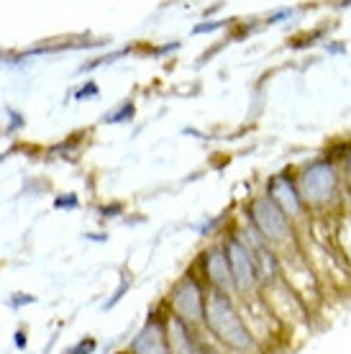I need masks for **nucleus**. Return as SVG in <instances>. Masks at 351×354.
<instances>
[{"instance_id":"14","label":"nucleus","mask_w":351,"mask_h":354,"mask_svg":"<svg viewBox=\"0 0 351 354\" xmlns=\"http://www.w3.org/2000/svg\"><path fill=\"white\" fill-rule=\"evenodd\" d=\"M346 177H349L351 183V149H349V157H346Z\"/></svg>"},{"instance_id":"15","label":"nucleus","mask_w":351,"mask_h":354,"mask_svg":"<svg viewBox=\"0 0 351 354\" xmlns=\"http://www.w3.org/2000/svg\"><path fill=\"white\" fill-rule=\"evenodd\" d=\"M346 201H349V205H351V187H349V193H346Z\"/></svg>"},{"instance_id":"5","label":"nucleus","mask_w":351,"mask_h":354,"mask_svg":"<svg viewBox=\"0 0 351 354\" xmlns=\"http://www.w3.org/2000/svg\"><path fill=\"white\" fill-rule=\"evenodd\" d=\"M205 290H202L200 280L193 272H187L180 283L172 288L169 295V306L175 310L177 319H182L184 324H198L205 316Z\"/></svg>"},{"instance_id":"2","label":"nucleus","mask_w":351,"mask_h":354,"mask_svg":"<svg viewBox=\"0 0 351 354\" xmlns=\"http://www.w3.org/2000/svg\"><path fill=\"white\" fill-rule=\"evenodd\" d=\"M298 190L305 208H325L341 195V180L334 160L321 157L300 169L298 175Z\"/></svg>"},{"instance_id":"6","label":"nucleus","mask_w":351,"mask_h":354,"mask_svg":"<svg viewBox=\"0 0 351 354\" xmlns=\"http://www.w3.org/2000/svg\"><path fill=\"white\" fill-rule=\"evenodd\" d=\"M267 195L287 213V218H298L300 213L305 211V203H303L298 190V177H290L287 172H277L274 177H269Z\"/></svg>"},{"instance_id":"12","label":"nucleus","mask_w":351,"mask_h":354,"mask_svg":"<svg viewBox=\"0 0 351 354\" xmlns=\"http://www.w3.org/2000/svg\"><path fill=\"white\" fill-rule=\"evenodd\" d=\"M61 205H64V208H75L77 201H75V198H67V201H64V198H57V208H61Z\"/></svg>"},{"instance_id":"7","label":"nucleus","mask_w":351,"mask_h":354,"mask_svg":"<svg viewBox=\"0 0 351 354\" xmlns=\"http://www.w3.org/2000/svg\"><path fill=\"white\" fill-rule=\"evenodd\" d=\"M133 354H172L167 337V319H162L157 313H151L149 321L144 324L139 337L131 344Z\"/></svg>"},{"instance_id":"10","label":"nucleus","mask_w":351,"mask_h":354,"mask_svg":"<svg viewBox=\"0 0 351 354\" xmlns=\"http://www.w3.org/2000/svg\"><path fill=\"white\" fill-rule=\"evenodd\" d=\"M118 111H121V113H118V115H113V118H106L108 124H115V121H123V118L129 121V118H131V115H133V103H126V106H121V108H118Z\"/></svg>"},{"instance_id":"1","label":"nucleus","mask_w":351,"mask_h":354,"mask_svg":"<svg viewBox=\"0 0 351 354\" xmlns=\"http://www.w3.org/2000/svg\"><path fill=\"white\" fill-rule=\"evenodd\" d=\"M205 326L211 328V334L218 342L234 349V352H252L256 346L252 331L246 328L244 319L238 308L234 306L229 292L220 290H211V295L205 298Z\"/></svg>"},{"instance_id":"11","label":"nucleus","mask_w":351,"mask_h":354,"mask_svg":"<svg viewBox=\"0 0 351 354\" xmlns=\"http://www.w3.org/2000/svg\"><path fill=\"white\" fill-rule=\"evenodd\" d=\"M93 349H95V342H93V339H88V342H82V344H79L72 354H90Z\"/></svg>"},{"instance_id":"3","label":"nucleus","mask_w":351,"mask_h":354,"mask_svg":"<svg viewBox=\"0 0 351 354\" xmlns=\"http://www.w3.org/2000/svg\"><path fill=\"white\" fill-rule=\"evenodd\" d=\"M246 216H249V221L259 231V236H262L269 247H285V244H290L292 241V221L287 218V213L282 211L280 205L274 203L272 198L267 193L256 195L254 201L249 203L246 208Z\"/></svg>"},{"instance_id":"8","label":"nucleus","mask_w":351,"mask_h":354,"mask_svg":"<svg viewBox=\"0 0 351 354\" xmlns=\"http://www.w3.org/2000/svg\"><path fill=\"white\" fill-rule=\"evenodd\" d=\"M200 262H202V272H205L208 283H211V290H220V292L236 290L234 274H231L229 257H226V249L223 247L205 249Z\"/></svg>"},{"instance_id":"9","label":"nucleus","mask_w":351,"mask_h":354,"mask_svg":"<svg viewBox=\"0 0 351 354\" xmlns=\"http://www.w3.org/2000/svg\"><path fill=\"white\" fill-rule=\"evenodd\" d=\"M167 337H169V349H172V354H198L190 324H184L182 319L167 316Z\"/></svg>"},{"instance_id":"13","label":"nucleus","mask_w":351,"mask_h":354,"mask_svg":"<svg viewBox=\"0 0 351 354\" xmlns=\"http://www.w3.org/2000/svg\"><path fill=\"white\" fill-rule=\"evenodd\" d=\"M16 344L18 346H26V337H23V331H18V334H16Z\"/></svg>"},{"instance_id":"4","label":"nucleus","mask_w":351,"mask_h":354,"mask_svg":"<svg viewBox=\"0 0 351 354\" xmlns=\"http://www.w3.org/2000/svg\"><path fill=\"white\" fill-rule=\"evenodd\" d=\"M223 249H226V257H229L231 274H234V285H236L238 292H252L262 280V272H259V265H256L254 252L249 249L238 234H231L229 239L223 241Z\"/></svg>"}]
</instances>
